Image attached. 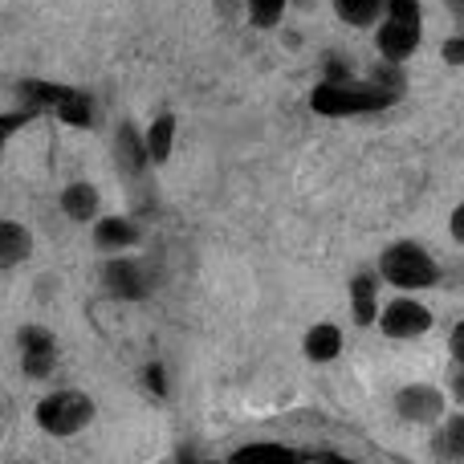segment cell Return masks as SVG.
<instances>
[{
	"mask_svg": "<svg viewBox=\"0 0 464 464\" xmlns=\"http://www.w3.org/2000/svg\"><path fill=\"white\" fill-rule=\"evenodd\" d=\"M400 98L392 90H383L379 82L362 78H322L310 90V111L322 119H354V114H379L387 106H395Z\"/></svg>",
	"mask_w": 464,
	"mask_h": 464,
	"instance_id": "6da1fadb",
	"label": "cell"
},
{
	"mask_svg": "<svg viewBox=\"0 0 464 464\" xmlns=\"http://www.w3.org/2000/svg\"><path fill=\"white\" fill-rule=\"evenodd\" d=\"M375 269H379V281L395 285L400 294H420V289L440 285V265H436V256L428 253L424 245H416V240H395V245H387L383 253H379Z\"/></svg>",
	"mask_w": 464,
	"mask_h": 464,
	"instance_id": "7a4b0ae2",
	"label": "cell"
},
{
	"mask_svg": "<svg viewBox=\"0 0 464 464\" xmlns=\"http://www.w3.org/2000/svg\"><path fill=\"white\" fill-rule=\"evenodd\" d=\"M21 98L33 106V111L49 106V111H53L62 122H70V127H90V122H94V102H90V94H82V90H73V86L21 82Z\"/></svg>",
	"mask_w": 464,
	"mask_h": 464,
	"instance_id": "3957f363",
	"label": "cell"
},
{
	"mask_svg": "<svg viewBox=\"0 0 464 464\" xmlns=\"http://www.w3.org/2000/svg\"><path fill=\"white\" fill-rule=\"evenodd\" d=\"M94 420V403L82 392H53L37 403V424L49 436H73Z\"/></svg>",
	"mask_w": 464,
	"mask_h": 464,
	"instance_id": "277c9868",
	"label": "cell"
},
{
	"mask_svg": "<svg viewBox=\"0 0 464 464\" xmlns=\"http://www.w3.org/2000/svg\"><path fill=\"white\" fill-rule=\"evenodd\" d=\"M375 326L383 330V338H420V334L432 330V310H428L420 297L400 294V289H395L392 302L379 305Z\"/></svg>",
	"mask_w": 464,
	"mask_h": 464,
	"instance_id": "5b68a950",
	"label": "cell"
},
{
	"mask_svg": "<svg viewBox=\"0 0 464 464\" xmlns=\"http://www.w3.org/2000/svg\"><path fill=\"white\" fill-rule=\"evenodd\" d=\"M444 411H449V392H440L436 383H408L395 392V416L408 424L432 428L444 420Z\"/></svg>",
	"mask_w": 464,
	"mask_h": 464,
	"instance_id": "8992f818",
	"label": "cell"
},
{
	"mask_svg": "<svg viewBox=\"0 0 464 464\" xmlns=\"http://www.w3.org/2000/svg\"><path fill=\"white\" fill-rule=\"evenodd\" d=\"M424 41V21H408V16H379L375 24V49L383 62H411Z\"/></svg>",
	"mask_w": 464,
	"mask_h": 464,
	"instance_id": "52a82bcc",
	"label": "cell"
},
{
	"mask_svg": "<svg viewBox=\"0 0 464 464\" xmlns=\"http://www.w3.org/2000/svg\"><path fill=\"white\" fill-rule=\"evenodd\" d=\"M21 362H24V375L29 379H45L57 362V346L53 334L45 326H24L21 330Z\"/></svg>",
	"mask_w": 464,
	"mask_h": 464,
	"instance_id": "ba28073f",
	"label": "cell"
},
{
	"mask_svg": "<svg viewBox=\"0 0 464 464\" xmlns=\"http://www.w3.org/2000/svg\"><path fill=\"white\" fill-rule=\"evenodd\" d=\"M102 285L111 289L122 302H139L147 294V273L139 261H127V256H114V261L102 265Z\"/></svg>",
	"mask_w": 464,
	"mask_h": 464,
	"instance_id": "9c48e42d",
	"label": "cell"
},
{
	"mask_svg": "<svg viewBox=\"0 0 464 464\" xmlns=\"http://www.w3.org/2000/svg\"><path fill=\"white\" fill-rule=\"evenodd\" d=\"M351 318H354V326H375V318H379V269L371 273V269H359L351 277Z\"/></svg>",
	"mask_w": 464,
	"mask_h": 464,
	"instance_id": "30bf717a",
	"label": "cell"
},
{
	"mask_svg": "<svg viewBox=\"0 0 464 464\" xmlns=\"http://www.w3.org/2000/svg\"><path fill=\"white\" fill-rule=\"evenodd\" d=\"M343 346H346V338H343V326L338 322H314L310 330H305V338H302V354L310 362H334L338 354H343Z\"/></svg>",
	"mask_w": 464,
	"mask_h": 464,
	"instance_id": "8fae6325",
	"label": "cell"
},
{
	"mask_svg": "<svg viewBox=\"0 0 464 464\" xmlns=\"http://www.w3.org/2000/svg\"><path fill=\"white\" fill-rule=\"evenodd\" d=\"M114 155H119V168L127 171L130 179L143 176L151 168V155H147V143L139 135L135 122H119V135H114Z\"/></svg>",
	"mask_w": 464,
	"mask_h": 464,
	"instance_id": "7c38bea8",
	"label": "cell"
},
{
	"mask_svg": "<svg viewBox=\"0 0 464 464\" xmlns=\"http://www.w3.org/2000/svg\"><path fill=\"white\" fill-rule=\"evenodd\" d=\"M94 245L102 253H122V248L139 245V228L127 217H94Z\"/></svg>",
	"mask_w": 464,
	"mask_h": 464,
	"instance_id": "4fadbf2b",
	"label": "cell"
},
{
	"mask_svg": "<svg viewBox=\"0 0 464 464\" xmlns=\"http://www.w3.org/2000/svg\"><path fill=\"white\" fill-rule=\"evenodd\" d=\"M432 452L440 460H464V408L444 411V420L436 424V444Z\"/></svg>",
	"mask_w": 464,
	"mask_h": 464,
	"instance_id": "5bb4252c",
	"label": "cell"
},
{
	"mask_svg": "<svg viewBox=\"0 0 464 464\" xmlns=\"http://www.w3.org/2000/svg\"><path fill=\"white\" fill-rule=\"evenodd\" d=\"M143 143H147V155H151V168L171 160V147H176V114L163 111L155 114V122L143 130Z\"/></svg>",
	"mask_w": 464,
	"mask_h": 464,
	"instance_id": "9a60e30c",
	"label": "cell"
},
{
	"mask_svg": "<svg viewBox=\"0 0 464 464\" xmlns=\"http://www.w3.org/2000/svg\"><path fill=\"white\" fill-rule=\"evenodd\" d=\"M33 253V232L16 220H0V265H21Z\"/></svg>",
	"mask_w": 464,
	"mask_h": 464,
	"instance_id": "2e32d148",
	"label": "cell"
},
{
	"mask_svg": "<svg viewBox=\"0 0 464 464\" xmlns=\"http://www.w3.org/2000/svg\"><path fill=\"white\" fill-rule=\"evenodd\" d=\"M98 188L94 184H70L62 192V212L70 220H94L98 217Z\"/></svg>",
	"mask_w": 464,
	"mask_h": 464,
	"instance_id": "e0dca14e",
	"label": "cell"
},
{
	"mask_svg": "<svg viewBox=\"0 0 464 464\" xmlns=\"http://www.w3.org/2000/svg\"><path fill=\"white\" fill-rule=\"evenodd\" d=\"M334 16L351 29H371L383 16V0H334Z\"/></svg>",
	"mask_w": 464,
	"mask_h": 464,
	"instance_id": "ac0fdd59",
	"label": "cell"
},
{
	"mask_svg": "<svg viewBox=\"0 0 464 464\" xmlns=\"http://www.w3.org/2000/svg\"><path fill=\"white\" fill-rule=\"evenodd\" d=\"M289 0H245V16L253 29H277L285 21Z\"/></svg>",
	"mask_w": 464,
	"mask_h": 464,
	"instance_id": "d6986e66",
	"label": "cell"
},
{
	"mask_svg": "<svg viewBox=\"0 0 464 464\" xmlns=\"http://www.w3.org/2000/svg\"><path fill=\"white\" fill-rule=\"evenodd\" d=\"M33 114H37L33 106H24V111H8V114H0V151H5V143L24 127V122H33Z\"/></svg>",
	"mask_w": 464,
	"mask_h": 464,
	"instance_id": "ffe728a7",
	"label": "cell"
},
{
	"mask_svg": "<svg viewBox=\"0 0 464 464\" xmlns=\"http://www.w3.org/2000/svg\"><path fill=\"white\" fill-rule=\"evenodd\" d=\"M420 0H383V16H408V21H424Z\"/></svg>",
	"mask_w": 464,
	"mask_h": 464,
	"instance_id": "44dd1931",
	"label": "cell"
},
{
	"mask_svg": "<svg viewBox=\"0 0 464 464\" xmlns=\"http://www.w3.org/2000/svg\"><path fill=\"white\" fill-rule=\"evenodd\" d=\"M440 57H444V65H457V70H464V33H452V37H444Z\"/></svg>",
	"mask_w": 464,
	"mask_h": 464,
	"instance_id": "7402d4cb",
	"label": "cell"
},
{
	"mask_svg": "<svg viewBox=\"0 0 464 464\" xmlns=\"http://www.w3.org/2000/svg\"><path fill=\"white\" fill-rule=\"evenodd\" d=\"M449 400L457 408H464V362H452V371H449Z\"/></svg>",
	"mask_w": 464,
	"mask_h": 464,
	"instance_id": "603a6c76",
	"label": "cell"
},
{
	"mask_svg": "<svg viewBox=\"0 0 464 464\" xmlns=\"http://www.w3.org/2000/svg\"><path fill=\"white\" fill-rule=\"evenodd\" d=\"M449 354H452V362H464V318L452 326V334H449Z\"/></svg>",
	"mask_w": 464,
	"mask_h": 464,
	"instance_id": "cb8c5ba5",
	"label": "cell"
},
{
	"mask_svg": "<svg viewBox=\"0 0 464 464\" xmlns=\"http://www.w3.org/2000/svg\"><path fill=\"white\" fill-rule=\"evenodd\" d=\"M147 387H151L155 395H168V375H163L160 362H151V367H147Z\"/></svg>",
	"mask_w": 464,
	"mask_h": 464,
	"instance_id": "d4e9b609",
	"label": "cell"
},
{
	"mask_svg": "<svg viewBox=\"0 0 464 464\" xmlns=\"http://www.w3.org/2000/svg\"><path fill=\"white\" fill-rule=\"evenodd\" d=\"M449 237L457 240V245H464V200L452 208V217H449Z\"/></svg>",
	"mask_w": 464,
	"mask_h": 464,
	"instance_id": "484cf974",
	"label": "cell"
},
{
	"mask_svg": "<svg viewBox=\"0 0 464 464\" xmlns=\"http://www.w3.org/2000/svg\"><path fill=\"white\" fill-rule=\"evenodd\" d=\"M444 8H449L457 21H464V0H444Z\"/></svg>",
	"mask_w": 464,
	"mask_h": 464,
	"instance_id": "4316f807",
	"label": "cell"
}]
</instances>
